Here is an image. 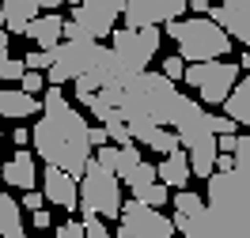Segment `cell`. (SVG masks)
<instances>
[{
  "instance_id": "4fadbf2b",
  "label": "cell",
  "mask_w": 250,
  "mask_h": 238,
  "mask_svg": "<svg viewBox=\"0 0 250 238\" xmlns=\"http://www.w3.org/2000/svg\"><path fill=\"white\" fill-rule=\"evenodd\" d=\"M208 12L235 42L250 46V0H220V8H208Z\"/></svg>"
},
{
  "instance_id": "ba28073f",
  "label": "cell",
  "mask_w": 250,
  "mask_h": 238,
  "mask_svg": "<svg viewBox=\"0 0 250 238\" xmlns=\"http://www.w3.org/2000/svg\"><path fill=\"white\" fill-rule=\"evenodd\" d=\"M118 238H171L174 235V220H167L159 208L144 204V201H129V204L118 212Z\"/></svg>"
},
{
  "instance_id": "44dd1931",
  "label": "cell",
  "mask_w": 250,
  "mask_h": 238,
  "mask_svg": "<svg viewBox=\"0 0 250 238\" xmlns=\"http://www.w3.org/2000/svg\"><path fill=\"white\" fill-rule=\"evenodd\" d=\"M133 197L144 201V204H152V208H159V204L171 201V185H163L159 178H152V182H144V185H133Z\"/></svg>"
},
{
  "instance_id": "9c48e42d",
  "label": "cell",
  "mask_w": 250,
  "mask_h": 238,
  "mask_svg": "<svg viewBox=\"0 0 250 238\" xmlns=\"http://www.w3.org/2000/svg\"><path fill=\"white\" fill-rule=\"evenodd\" d=\"M110 42H114V53L122 57L129 68H148V61L156 57L159 49V27H125V31H110Z\"/></svg>"
},
{
  "instance_id": "ffe728a7",
  "label": "cell",
  "mask_w": 250,
  "mask_h": 238,
  "mask_svg": "<svg viewBox=\"0 0 250 238\" xmlns=\"http://www.w3.org/2000/svg\"><path fill=\"white\" fill-rule=\"evenodd\" d=\"M0 235L4 238H23V216H19V201L0 189Z\"/></svg>"
},
{
  "instance_id": "2e32d148",
  "label": "cell",
  "mask_w": 250,
  "mask_h": 238,
  "mask_svg": "<svg viewBox=\"0 0 250 238\" xmlns=\"http://www.w3.org/2000/svg\"><path fill=\"white\" fill-rule=\"evenodd\" d=\"M189 174H193V170H189V155L182 151V147L171 151V155H163V163L156 166V178L163 182V185H171V189H182V185L189 182Z\"/></svg>"
},
{
  "instance_id": "83f0119b",
  "label": "cell",
  "mask_w": 250,
  "mask_h": 238,
  "mask_svg": "<svg viewBox=\"0 0 250 238\" xmlns=\"http://www.w3.org/2000/svg\"><path fill=\"white\" fill-rule=\"evenodd\" d=\"M182 72H186V61H182V57H167V61H163V76L182 79Z\"/></svg>"
},
{
  "instance_id": "277c9868",
  "label": "cell",
  "mask_w": 250,
  "mask_h": 238,
  "mask_svg": "<svg viewBox=\"0 0 250 238\" xmlns=\"http://www.w3.org/2000/svg\"><path fill=\"white\" fill-rule=\"evenodd\" d=\"M80 212L87 216H103V220H114L122 212V178L114 174L110 166H103L99 159H87L83 174H80Z\"/></svg>"
},
{
  "instance_id": "7a4b0ae2",
  "label": "cell",
  "mask_w": 250,
  "mask_h": 238,
  "mask_svg": "<svg viewBox=\"0 0 250 238\" xmlns=\"http://www.w3.org/2000/svg\"><path fill=\"white\" fill-rule=\"evenodd\" d=\"M42 110H46V113H42V121H38L34 132H31L38 159L61 166V170H68L72 178H80V174H83V166H87V159H91L87 121L64 102L61 83H49V87H46Z\"/></svg>"
},
{
  "instance_id": "8fae6325",
  "label": "cell",
  "mask_w": 250,
  "mask_h": 238,
  "mask_svg": "<svg viewBox=\"0 0 250 238\" xmlns=\"http://www.w3.org/2000/svg\"><path fill=\"white\" fill-rule=\"evenodd\" d=\"M186 12V0H125V27H159Z\"/></svg>"
},
{
  "instance_id": "4316f807",
  "label": "cell",
  "mask_w": 250,
  "mask_h": 238,
  "mask_svg": "<svg viewBox=\"0 0 250 238\" xmlns=\"http://www.w3.org/2000/svg\"><path fill=\"white\" fill-rule=\"evenodd\" d=\"M23 64H27V68H38V72H46V68H49V49H31Z\"/></svg>"
},
{
  "instance_id": "836d02e7",
  "label": "cell",
  "mask_w": 250,
  "mask_h": 238,
  "mask_svg": "<svg viewBox=\"0 0 250 238\" xmlns=\"http://www.w3.org/2000/svg\"><path fill=\"white\" fill-rule=\"evenodd\" d=\"M186 8H189V12H208L212 0H186Z\"/></svg>"
},
{
  "instance_id": "e0dca14e",
  "label": "cell",
  "mask_w": 250,
  "mask_h": 238,
  "mask_svg": "<svg viewBox=\"0 0 250 238\" xmlns=\"http://www.w3.org/2000/svg\"><path fill=\"white\" fill-rule=\"evenodd\" d=\"M61 27H64V19L61 16H34L31 23H27V38H31L34 46H42V49H53L57 42H61Z\"/></svg>"
},
{
  "instance_id": "5b68a950",
  "label": "cell",
  "mask_w": 250,
  "mask_h": 238,
  "mask_svg": "<svg viewBox=\"0 0 250 238\" xmlns=\"http://www.w3.org/2000/svg\"><path fill=\"white\" fill-rule=\"evenodd\" d=\"M99 38H64L49 49V68H46V83H64V79L83 76L87 68H95V61L103 57Z\"/></svg>"
},
{
  "instance_id": "30bf717a",
  "label": "cell",
  "mask_w": 250,
  "mask_h": 238,
  "mask_svg": "<svg viewBox=\"0 0 250 238\" xmlns=\"http://www.w3.org/2000/svg\"><path fill=\"white\" fill-rule=\"evenodd\" d=\"M171 128L178 132V140L186 144H197L205 140V136H216V128H212V113L201 110L197 102H189V98L178 95V102H174V113H171Z\"/></svg>"
},
{
  "instance_id": "52a82bcc",
  "label": "cell",
  "mask_w": 250,
  "mask_h": 238,
  "mask_svg": "<svg viewBox=\"0 0 250 238\" xmlns=\"http://www.w3.org/2000/svg\"><path fill=\"white\" fill-rule=\"evenodd\" d=\"M189 87H197V95L208 102V106H220L228 91L235 87V79H239V64H228V61H189L186 72H182Z\"/></svg>"
},
{
  "instance_id": "ac0fdd59",
  "label": "cell",
  "mask_w": 250,
  "mask_h": 238,
  "mask_svg": "<svg viewBox=\"0 0 250 238\" xmlns=\"http://www.w3.org/2000/svg\"><path fill=\"white\" fill-rule=\"evenodd\" d=\"M0 8H4V31L8 34H23L27 23L42 12L34 0H0Z\"/></svg>"
},
{
  "instance_id": "9a60e30c",
  "label": "cell",
  "mask_w": 250,
  "mask_h": 238,
  "mask_svg": "<svg viewBox=\"0 0 250 238\" xmlns=\"http://www.w3.org/2000/svg\"><path fill=\"white\" fill-rule=\"evenodd\" d=\"M34 110H42V102L38 95H27L23 87L19 91H0V117H8V121H23V117H31Z\"/></svg>"
},
{
  "instance_id": "5bb4252c",
  "label": "cell",
  "mask_w": 250,
  "mask_h": 238,
  "mask_svg": "<svg viewBox=\"0 0 250 238\" xmlns=\"http://www.w3.org/2000/svg\"><path fill=\"white\" fill-rule=\"evenodd\" d=\"M0 178H4V185L31 189L34 182H38V166H34V155L27 151V147H19V151L8 159V163H0Z\"/></svg>"
},
{
  "instance_id": "4dcf8cb0",
  "label": "cell",
  "mask_w": 250,
  "mask_h": 238,
  "mask_svg": "<svg viewBox=\"0 0 250 238\" xmlns=\"http://www.w3.org/2000/svg\"><path fill=\"white\" fill-rule=\"evenodd\" d=\"M87 140H91V147L106 144V140H110V136H106V125H99V128H91V125H87Z\"/></svg>"
},
{
  "instance_id": "e575fe53",
  "label": "cell",
  "mask_w": 250,
  "mask_h": 238,
  "mask_svg": "<svg viewBox=\"0 0 250 238\" xmlns=\"http://www.w3.org/2000/svg\"><path fill=\"white\" fill-rule=\"evenodd\" d=\"M12 140H16L19 147H27V140H31V132H27V128H16V132H12Z\"/></svg>"
},
{
  "instance_id": "484cf974",
  "label": "cell",
  "mask_w": 250,
  "mask_h": 238,
  "mask_svg": "<svg viewBox=\"0 0 250 238\" xmlns=\"http://www.w3.org/2000/svg\"><path fill=\"white\" fill-rule=\"evenodd\" d=\"M83 235H87V238H106V227H103V216H95V212H87V216H83Z\"/></svg>"
},
{
  "instance_id": "60d3db41",
  "label": "cell",
  "mask_w": 250,
  "mask_h": 238,
  "mask_svg": "<svg viewBox=\"0 0 250 238\" xmlns=\"http://www.w3.org/2000/svg\"><path fill=\"white\" fill-rule=\"evenodd\" d=\"M0 136H4V132H0Z\"/></svg>"
},
{
  "instance_id": "f35d334b",
  "label": "cell",
  "mask_w": 250,
  "mask_h": 238,
  "mask_svg": "<svg viewBox=\"0 0 250 238\" xmlns=\"http://www.w3.org/2000/svg\"><path fill=\"white\" fill-rule=\"evenodd\" d=\"M0 27H4V8H0Z\"/></svg>"
},
{
  "instance_id": "f546056e",
  "label": "cell",
  "mask_w": 250,
  "mask_h": 238,
  "mask_svg": "<svg viewBox=\"0 0 250 238\" xmlns=\"http://www.w3.org/2000/svg\"><path fill=\"white\" fill-rule=\"evenodd\" d=\"M23 193H27V197H23V208H31V212H34V208L46 204V193H38L34 185H31V189H23Z\"/></svg>"
},
{
  "instance_id": "3957f363",
  "label": "cell",
  "mask_w": 250,
  "mask_h": 238,
  "mask_svg": "<svg viewBox=\"0 0 250 238\" xmlns=\"http://www.w3.org/2000/svg\"><path fill=\"white\" fill-rule=\"evenodd\" d=\"M167 34L178 42V57L182 61H212V57H224L231 49V34L220 27L216 19H171L167 23Z\"/></svg>"
},
{
  "instance_id": "d590c367",
  "label": "cell",
  "mask_w": 250,
  "mask_h": 238,
  "mask_svg": "<svg viewBox=\"0 0 250 238\" xmlns=\"http://www.w3.org/2000/svg\"><path fill=\"white\" fill-rule=\"evenodd\" d=\"M34 4H38V8H42V12H53V8H61L64 0H34Z\"/></svg>"
},
{
  "instance_id": "603a6c76",
  "label": "cell",
  "mask_w": 250,
  "mask_h": 238,
  "mask_svg": "<svg viewBox=\"0 0 250 238\" xmlns=\"http://www.w3.org/2000/svg\"><path fill=\"white\" fill-rule=\"evenodd\" d=\"M171 201H174V212H178V216H197V212L205 208V201L197 197V193H189L186 185H182V189L174 193Z\"/></svg>"
},
{
  "instance_id": "d6986e66",
  "label": "cell",
  "mask_w": 250,
  "mask_h": 238,
  "mask_svg": "<svg viewBox=\"0 0 250 238\" xmlns=\"http://www.w3.org/2000/svg\"><path fill=\"white\" fill-rule=\"evenodd\" d=\"M224 106H228V117H235L239 125L250 128V76L247 79H235V87L228 91Z\"/></svg>"
},
{
  "instance_id": "d4e9b609",
  "label": "cell",
  "mask_w": 250,
  "mask_h": 238,
  "mask_svg": "<svg viewBox=\"0 0 250 238\" xmlns=\"http://www.w3.org/2000/svg\"><path fill=\"white\" fill-rule=\"evenodd\" d=\"M19 87H23V91H27V95H38V91H42V87H46V76H42V72H38V68H27V72H23V76H19Z\"/></svg>"
},
{
  "instance_id": "ab89813d",
  "label": "cell",
  "mask_w": 250,
  "mask_h": 238,
  "mask_svg": "<svg viewBox=\"0 0 250 238\" xmlns=\"http://www.w3.org/2000/svg\"><path fill=\"white\" fill-rule=\"evenodd\" d=\"M0 185H4V178H0Z\"/></svg>"
},
{
  "instance_id": "7c38bea8",
  "label": "cell",
  "mask_w": 250,
  "mask_h": 238,
  "mask_svg": "<svg viewBox=\"0 0 250 238\" xmlns=\"http://www.w3.org/2000/svg\"><path fill=\"white\" fill-rule=\"evenodd\" d=\"M42 193H46L49 204L64 208V212H76V204H80L76 178L68 170H61V166H53V163H46V170H42Z\"/></svg>"
},
{
  "instance_id": "8d00e7d4",
  "label": "cell",
  "mask_w": 250,
  "mask_h": 238,
  "mask_svg": "<svg viewBox=\"0 0 250 238\" xmlns=\"http://www.w3.org/2000/svg\"><path fill=\"white\" fill-rule=\"evenodd\" d=\"M0 53H8V31L0 27Z\"/></svg>"
},
{
  "instance_id": "f1b7e54d",
  "label": "cell",
  "mask_w": 250,
  "mask_h": 238,
  "mask_svg": "<svg viewBox=\"0 0 250 238\" xmlns=\"http://www.w3.org/2000/svg\"><path fill=\"white\" fill-rule=\"evenodd\" d=\"M57 238H83V220H68L64 227H57Z\"/></svg>"
},
{
  "instance_id": "6da1fadb",
  "label": "cell",
  "mask_w": 250,
  "mask_h": 238,
  "mask_svg": "<svg viewBox=\"0 0 250 238\" xmlns=\"http://www.w3.org/2000/svg\"><path fill=\"white\" fill-rule=\"evenodd\" d=\"M231 170L208 174V201L197 216L174 212V231L186 238H250V136H235Z\"/></svg>"
},
{
  "instance_id": "7402d4cb",
  "label": "cell",
  "mask_w": 250,
  "mask_h": 238,
  "mask_svg": "<svg viewBox=\"0 0 250 238\" xmlns=\"http://www.w3.org/2000/svg\"><path fill=\"white\" fill-rule=\"evenodd\" d=\"M148 147H152L156 155H171V151H178V147H182V140H178V132H174V128L159 125V128H156V136L148 140Z\"/></svg>"
},
{
  "instance_id": "74e56055",
  "label": "cell",
  "mask_w": 250,
  "mask_h": 238,
  "mask_svg": "<svg viewBox=\"0 0 250 238\" xmlns=\"http://www.w3.org/2000/svg\"><path fill=\"white\" fill-rule=\"evenodd\" d=\"M243 68H247V72H250V49H247V53H243Z\"/></svg>"
},
{
  "instance_id": "1f68e13d",
  "label": "cell",
  "mask_w": 250,
  "mask_h": 238,
  "mask_svg": "<svg viewBox=\"0 0 250 238\" xmlns=\"http://www.w3.org/2000/svg\"><path fill=\"white\" fill-rule=\"evenodd\" d=\"M235 125H239L235 117H212V128H216V136H220V132H235Z\"/></svg>"
},
{
  "instance_id": "cb8c5ba5",
  "label": "cell",
  "mask_w": 250,
  "mask_h": 238,
  "mask_svg": "<svg viewBox=\"0 0 250 238\" xmlns=\"http://www.w3.org/2000/svg\"><path fill=\"white\" fill-rule=\"evenodd\" d=\"M125 185H129V189H133V185H144V182H152V178H156V166H152V163H133V166H129V170H125Z\"/></svg>"
},
{
  "instance_id": "d6a6232c",
  "label": "cell",
  "mask_w": 250,
  "mask_h": 238,
  "mask_svg": "<svg viewBox=\"0 0 250 238\" xmlns=\"http://www.w3.org/2000/svg\"><path fill=\"white\" fill-rule=\"evenodd\" d=\"M42 227H49V212L46 208H34V231H42Z\"/></svg>"
},
{
  "instance_id": "8992f818",
  "label": "cell",
  "mask_w": 250,
  "mask_h": 238,
  "mask_svg": "<svg viewBox=\"0 0 250 238\" xmlns=\"http://www.w3.org/2000/svg\"><path fill=\"white\" fill-rule=\"evenodd\" d=\"M125 12V0H80L72 19L61 27V38H110L118 16Z\"/></svg>"
}]
</instances>
